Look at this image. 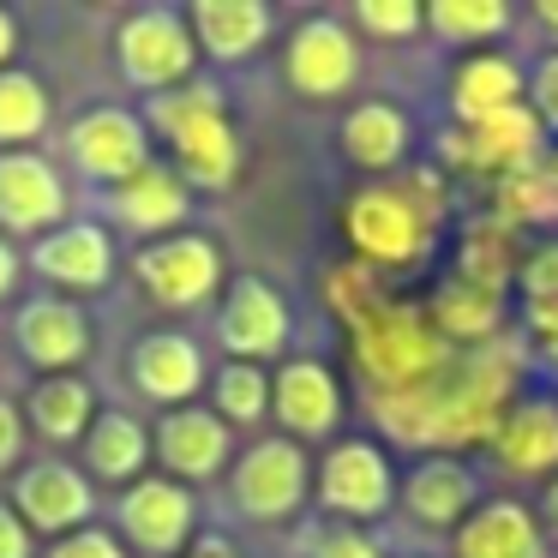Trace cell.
Returning <instances> with one entry per match:
<instances>
[{"label":"cell","instance_id":"d6986e66","mask_svg":"<svg viewBox=\"0 0 558 558\" xmlns=\"http://www.w3.org/2000/svg\"><path fill=\"white\" fill-rule=\"evenodd\" d=\"M529 102V66L505 49H474V54H457L445 78V109H450V126H469V121H486V114H505Z\"/></svg>","mask_w":558,"mask_h":558},{"label":"cell","instance_id":"ac0fdd59","mask_svg":"<svg viewBox=\"0 0 558 558\" xmlns=\"http://www.w3.org/2000/svg\"><path fill=\"white\" fill-rule=\"evenodd\" d=\"M150 450L162 457L169 481L193 486V481H217V474H229V462H234V433L205 409V402H186V409H169V414L157 421Z\"/></svg>","mask_w":558,"mask_h":558},{"label":"cell","instance_id":"60d3db41","mask_svg":"<svg viewBox=\"0 0 558 558\" xmlns=\"http://www.w3.org/2000/svg\"><path fill=\"white\" fill-rule=\"evenodd\" d=\"M0 558H31V529L13 505H0Z\"/></svg>","mask_w":558,"mask_h":558},{"label":"cell","instance_id":"2e32d148","mask_svg":"<svg viewBox=\"0 0 558 558\" xmlns=\"http://www.w3.org/2000/svg\"><path fill=\"white\" fill-rule=\"evenodd\" d=\"M13 510L31 534H78L90 517H97V486H90L85 469L61 457H43V462H25L13 481Z\"/></svg>","mask_w":558,"mask_h":558},{"label":"cell","instance_id":"484cf974","mask_svg":"<svg viewBox=\"0 0 558 558\" xmlns=\"http://www.w3.org/2000/svg\"><path fill=\"white\" fill-rule=\"evenodd\" d=\"M102 198H109V217L121 222L126 234H145V241L181 234V222L193 217V186H186L174 169H162V162H150V169H138L133 181L109 186Z\"/></svg>","mask_w":558,"mask_h":558},{"label":"cell","instance_id":"7c38bea8","mask_svg":"<svg viewBox=\"0 0 558 558\" xmlns=\"http://www.w3.org/2000/svg\"><path fill=\"white\" fill-rule=\"evenodd\" d=\"M114 529L145 558H181L198 541V498H193V486L169 481V474H145V481H133L121 493Z\"/></svg>","mask_w":558,"mask_h":558},{"label":"cell","instance_id":"d6a6232c","mask_svg":"<svg viewBox=\"0 0 558 558\" xmlns=\"http://www.w3.org/2000/svg\"><path fill=\"white\" fill-rule=\"evenodd\" d=\"M210 414L222 426H265L270 421V373L265 366H246V361H222L210 373Z\"/></svg>","mask_w":558,"mask_h":558},{"label":"cell","instance_id":"5bb4252c","mask_svg":"<svg viewBox=\"0 0 558 558\" xmlns=\"http://www.w3.org/2000/svg\"><path fill=\"white\" fill-rule=\"evenodd\" d=\"M481 498H486L481 469L469 457H450V450L414 457L409 474H397V510L414 529H433V534H457Z\"/></svg>","mask_w":558,"mask_h":558},{"label":"cell","instance_id":"4316f807","mask_svg":"<svg viewBox=\"0 0 558 558\" xmlns=\"http://www.w3.org/2000/svg\"><path fill=\"white\" fill-rule=\"evenodd\" d=\"M426 318L433 330L450 342V349H486V342H505V325H510V294H493V289H474V282L450 277L433 289L426 301Z\"/></svg>","mask_w":558,"mask_h":558},{"label":"cell","instance_id":"d4e9b609","mask_svg":"<svg viewBox=\"0 0 558 558\" xmlns=\"http://www.w3.org/2000/svg\"><path fill=\"white\" fill-rule=\"evenodd\" d=\"M337 150L361 174H397L414 157V114L402 102H385V97L354 102L337 126Z\"/></svg>","mask_w":558,"mask_h":558},{"label":"cell","instance_id":"ffe728a7","mask_svg":"<svg viewBox=\"0 0 558 558\" xmlns=\"http://www.w3.org/2000/svg\"><path fill=\"white\" fill-rule=\"evenodd\" d=\"M186 31H193V49L217 66H241L258 61L277 37V13L265 0H193L186 7Z\"/></svg>","mask_w":558,"mask_h":558},{"label":"cell","instance_id":"7a4b0ae2","mask_svg":"<svg viewBox=\"0 0 558 558\" xmlns=\"http://www.w3.org/2000/svg\"><path fill=\"white\" fill-rule=\"evenodd\" d=\"M145 126L169 145L174 174L198 193H222L241 174V133L229 121V102H222L217 85H181L150 97Z\"/></svg>","mask_w":558,"mask_h":558},{"label":"cell","instance_id":"bcb514c9","mask_svg":"<svg viewBox=\"0 0 558 558\" xmlns=\"http://www.w3.org/2000/svg\"><path fill=\"white\" fill-rule=\"evenodd\" d=\"M534 361L546 366V373L558 378V337H546V342H534Z\"/></svg>","mask_w":558,"mask_h":558},{"label":"cell","instance_id":"ee69618b","mask_svg":"<svg viewBox=\"0 0 558 558\" xmlns=\"http://www.w3.org/2000/svg\"><path fill=\"white\" fill-rule=\"evenodd\" d=\"M181 558H241V546H234V541H222V534H198V541L186 546Z\"/></svg>","mask_w":558,"mask_h":558},{"label":"cell","instance_id":"7402d4cb","mask_svg":"<svg viewBox=\"0 0 558 558\" xmlns=\"http://www.w3.org/2000/svg\"><path fill=\"white\" fill-rule=\"evenodd\" d=\"M13 337H19V354H25L31 366H43V378L73 373L90 354V318H85V306L66 301V294H31L13 318Z\"/></svg>","mask_w":558,"mask_h":558},{"label":"cell","instance_id":"3957f363","mask_svg":"<svg viewBox=\"0 0 558 558\" xmlns=\"http://www.w3.org/2000/svg\"><path fill=\"white\" fill-rule=\"evenodd\" d=\"M342 241L354 246V265L378 270H414L433 253V210L409 186L366 181L361 193L342 198Z\"/></svg>","mask_w":558,"mask_h":558},{"label":"cell","instance_id":"30bf717a","mask_svg":"<svg viewBox=\"0 0 558 558\" xmlns=\"http://www.w3.org/2000/svg\"><path fill=\"white\" fill-rule=\"evenodd\" d=\"M270 414H277L282 438H294V445H330V438H342L349 390H342L330 361L294 354L270 373Z\"/></svg>","mask_w":558,"mask_h":558},{"label":"cell","instance_id":"6da1fadb","mask_svg":"<svg viewBox=\"0 0 558 558\" xmlns=\"http://www.w3.org/2000/svg\"><path fill=\"white\" fill-rule=\"evenodd\" d=\"M349 342H354V366H361V378H366V397L414 390L457 361V349L433 330L426 306L390 301V294H378L373 306H361V313L349 318Z\"/></svg>","mask_w":558,"mask_h":558},{"label":"cell","instance_id":"f35d334b","mask_svg":"<svg viewBox=\"0 0 558 558\" xmlns=\"http://www.w3.org/2000/svg\"><path fill=\"white\" fill-rule=\"evenodd\" d=\"M25 409H19L13 397H0V474L7 469H19L25 462Z\"/></svg>","mask_w":558,"mask_h":558},{"label":"cell","instance_id":"7dc6e473","mask_svg":"<svg viewBox=\"0 0 558 558\" xmlns=\"http://www.w3.org/2000/svg\"><path fill=\"white\" fill-rule=\"evenodd\" d=\"M541 181H546V193L558 198V145H553V150H546V157H541Z\"/></svg>","mask_w":558,"mask_h":558},{"label":"cell","instance_id":"9c48e42d","mask_svg":"<svg viewBox=\"0 0 558 558\" xmlns=\"http://www.w3.org/2000/svg\"><path fill=\"white\" fill-rule=\"evenodd\" d=\"M553 150L546 126L534 121L529 102L505 114H486V121H469V126H450L438 133V157L450 169H469V174H498V181H517V174L541 169V157Z\"/></svg>","mask_w":558,"mask_h":558},{"label":"cell","instance_id":"9a60e30c","mask_svg":"<svg viewBox=\"0 0 558 558\" xmlns=\"http://www.w3.org/2000/svg\"><path fill=\"white\" fill-rule=\"evenodd\" d=\"M493 469L505 481H553L558 474V390L522 385L486 445Z\"/></svg>","mask_w":558,"mask_h":558},{"label":"cell","instance_id":"83f0119b","mask_svg":"<svg viewBox=\"0 0 558 558\" xmlns=\"http://www.w3.org/2000/svg\"><path fill=\"white\" fill-rule=\"evenodd\" d=\"M90 421H97V397H90V385L78 373H49L31 385L25 397V433H37L43 445H78V438L90 433Z\"/></svg>","mask_w":558,"mask_h":558},{"label":"cell","instance_id":"ab89813d","mask_svg":"<svg viewBox=\"0 0 558 558\" xmlns=\"http://www.w3.org/2000/svg\"><path fill=\"white\" fill-rule=\"evenodd\" d=\"M534 522H541V534H546V546H553V558H558V474L553 481H541V493H534Z\"/></svg>","mask_w":558,"mask_h":558},{"label":"cell","instance_id":"4fadbf2b","mask_svg":"<svg viewBox=\"0 0 558 558\" xmlns=\"http://www.w3.org/2000/svg\"><path fill=\"white\" fill-rule=\"evenodd\" d=\"M294 337V313L282 301V289L270 277H234L222 289V306H217V342L229 361H246V366H265L289 349Z\"/></svg>","mask_w":558,"mask_h":558},{"label":"cell","instance_id":"52a82bcc","mask_svg":"<svg viewBox=\"0 0 558 558\" xmlns=\"http://www.w3.org/2000/svg\"><path fill=\"white\" fill-rule=\"evenodd\" d=\"M361 37L349 31L342 13H306L282 43V78L301 102H342L361 85Z\"/></svg>","mask_w":558,"mask_h":558},{"label":"cell","instance_id":"b9f144b4","mask_svg":"<svg viewBox=\"0 0 558 558\" xmlns=\"http://www.w3.org/2000/svg\"><path fill=\"white\" fill-rule=\"evenodd\" d=\"M19 277H25V258H19V246L7 241V234H0V301H13Z\"/></svg>","mask_w":558,"mask_h":558},{"label":"cell","instance_id":"7bdbcfd3","mask_svg":"<svg viewBox=\"0 0 558 558\" xmlns=\"http://www.w3.org/2000/svg\"><path fill=\"white\" fill-rule=\"evenodd\" d=\"M529 25L546 37V49H558V0H534V7H529Z\"/></svg>","mask_w":558,"mask_h":558},{"label":"cell","instance_id":"603a6c76","mask_svg":"<svg viewBox=\"0 0 558 558\" xmlns=\"http://www.w3.org/2000/svg\"><path fill=\"white\" fill-rule=\"evenodd\" d=\"M31 270H37L49 289L73 294H97L114 277V234L102 222H61L54 234H43L31 246Z\"/></svg>","mask_w":558,"mask_h":558},{"label":"cell","instance_id":"8fae6325","mask_svg":"<svg viewBox=\"0 0 558 558\" xmlns=\"http://www.w3.org/2000/svg\"><path fill=\"white\" fill-rule=\"evenodd\" d=\"M66 162L85 174L90 186H121L133 181L138 169H150V126L145 114L121 109V102H102V109H85L73 126H66Z\"/></svg>","mask_w":558,"mask_h":558},{"label":"cell","instance_id":"ba28073f","mask_svg":"<svg viewBox=\"0 0 558 558\" xmlns=\"http://www.w3.org/2000/svg\"><path fill=\"white\" fill-rule=\"evenodd\" d=\"M114 61H121L126 85L145 90V97L181 90L198 66L186 13H174V7H138V13H126L121 31H114Z\"/></svg>","mask_w":558,"mask_h":558},{"label":"cell","instance_id":"74e56055","mask_svg":"<svg viewBox=\"0 0 558 558\" xmlns=\"http://www.w3.org/2000/svg\"><path fill=\"white\" fill-rule=\"evenodd\" d=\"M43 558H126V546L109 529H78V534H61Z\"/></svg>","mask_w":558,"mask_h":558},{"label":"cell","instance_id":"d590c367","mask_svg":"<svg viewBox=\"0 0 558 558\" xmlns=\"http://www.w3.org/2000/svg\"><path fill=\"white\" fill-rule=\"evenodd\" d=\"M529 109L546 126V138H558V49H546L529 66Z\"/></svg>","mask_w":558,"mask_h":558},{"label":"cell","instance_id":"8d00e7d4","mask_svg":"<svg viewBox=\"0 0 558 558\" xmlns=\"http://www.w3.org/2000/svg\"><path fill=\"white\" fill-rule=\"evenodd\" d=\"M306 558H385V546L366 529H349V522H330V529L313 534V553Z\"/></svg>","mask_w":558,"mask_h":558},{"label":"cell","instance_id":"e0dca14e","mask_svg":"<svg viewBox=\"0 0 558 558\" xmlns=\"http://www.w3.org/2000/svg\"><path fill=\"white\" fill-rule=\"evenodd\" d=\"M66 222V181L43 150H0V234H54Z\"/></svg>","mask_w":558,"mask_h":558},{"label":"cell","instance_id":"cb8c5ba5","mask_svg":"<svg viewBox=\"0 0 558 558\" xmlns=\"http://www.w3.org/2000/svg\"><path fill=\"white\" fill-rule=\"evenodd\" d=\"M126 373H133L138 397L157 402L162 414L169 409H186V402L205 390V349H198L186 330H150V337H138L133 361H126Z\"/></svg>","mask_w":558,"mask_h":558},{"label":"cell","instance_id":"836d02e7","mask_svg":"<svg viewBox=\"0 0 558 558\" xmlns=\"http://www.w3.org/2000/svg\"><path fill=\"white\" fill-rule=\"evenodd\" d=\"M43 133H49V90L37 73L7 66L0 73V150H25Z\"/></svg>","mask_w":558,"mask_h":558},{"label":"cell","instance_id":"1f68e13d","mask_svg":"<svg viewBox=\"0 0 558 558\" xmlns=\"http://www.w3.org/2000/svg\"><path fill=\"white\" fill-rule=\"evenodd\" d=\"M517 294H522V330H529V342L558 337V241H529L522 246Z\"/></svg>","mask_w":558,"mask_h":558},{"label":"cell","instance_id":"44dd1931","mask_svg":"<svg viewBox=\"0 0 558 558\" xmlns=\"http://www.w3.org/2000/svg\"><path fill=\"white\" fill-rule=\"evenodd\" d=\"M450 558H553V546H546L529 498L486 493L469 510V522L450 534Z\"/></svg>","mask_w":558,"mask_h":558},{"label":"cell","instance_id":"277c9868","mask_svg":"<svg viewBox=\"0 0 558 558\" xmlns=\"http://www.w3.org/2000/svg\"><path fill=\"white\" fill-rule=\"evenodd\" d=\"M313 498L325 517L349 522V529H361V522H378L397 510V462H390V450L378 445V438L366 433H342L325 445V457L313 462Z\"/></svg>","mask_w":558,"mask_h":558},{"label":"cell","instance_id":"5b68a950","mask_svg":"<svg viewBox=\"0 0 558 558\" xmlns=\"http://www.w3.org/2000/svg\"><path fill=\"white\" fill-rule=\"evenodd\" d=\"M313 498V457L282 433H265L229 462V505L246 522H289Z\"/></svg>","mask_w":558,"mask_h":558},{"label":"cell","instance_id":"8992f818","mask_svg":"<svg viewBox=\"0 0 558 558\" xmlns=\"http://www.w3.org/2000/svg\"><path fill=\"white\" fill-rule=\"evenodd\" d=\"M133 277L138 289L150 294L169 313H193V306L217 301L229 289V265H222V246L198 229L162 234V241H145L133 253Z\"/></svg>","mask_w":558,"mask_h":558},{"label":"cell","instance_id":"f6af8a7d","mask_svg":"<svg viewBox=\"0 0 558 558\" xmlns=\"http://www.w3.org/2000/svg\"><path fill=\"white\" fill-rule=\"evenodd\" d=\"M19 37H25V31H19V19L7 13V7H0V73L13 66V54H19Z\"/></svg>","mask_w":558,"mask_h":558},{"label":"cell","instance_id":"4dcf8cb0","mask_svg":"<svg viewBox=\"0 0 558 558\" xmlns=\"http://www.w3.org/2000/svg\"><path fill=\"white\" fill-rule=\"evenodd\" d=\"M517 229H505L498 217H474L462 229V246H457V277L474 282V289H493V294H510L517 282Z\"/></svg>","mask_w":558,"mask_h":558},{"label":"cell","instance_id":"f1b7e54d","mask_svg":"<svg viewBox=\"0 0 558 558\" xmlns=\"http://www.w3.org/2000/svg\"><path fill=\"white\" fill-rule=\"evenodd\" d=\"M85 445V469L109 486H133L145 481V462H150V426L133 421L126 409H97L90 433L78 438Z\"/></svg>","mask_w":558,"mask_h":558},{"label":"cell","instance_id":"f546056e","mask_svg":"<svg viewBox=\"0 0 558 558\" xmlns=\"http://www.w3.org/2000/svg\"><path fill=\"white\" fill-rule=\"evenodd\" d=\"M510 31H517V7L510 0H426V37L457 54L493 49Z\"/></svg>","mask_w":558,"mask_h":558},{"label":"cell","instance_id":"e575fe53","mask_svg":"<svg viewBox=\"0 0 558 558\" xmlns=\"http://www.w3.org/2000/svg\"><path fill=\"white\" fill-rule=\"evenodd\" d=\"M349 31L354 37H373V43H409L426 31V7L421 0H354Z\"/></svg>","mask_w":558,"mask_h":558}]
</instances>
